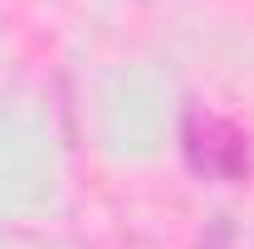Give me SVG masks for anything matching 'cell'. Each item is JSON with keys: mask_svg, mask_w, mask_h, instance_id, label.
<instances>
[{"mask_svg": "<svg viewBox=\"0 0 254 249\" xmlns=\"http://www.w3.org/2000/svg\"><path fill=\"white\" fill-rule=\"evenodd\" d=\"M181 152H186V166L205 181H240L250 171V137L240 127L210 113V108H186V123H181Z\"/></svg>", "mask_w": 254, "mask_h": 249, "instance_id": "cell-1", "label": "cell"}]
</instances>
